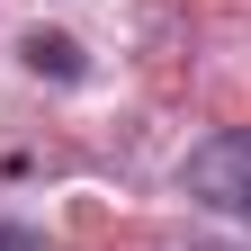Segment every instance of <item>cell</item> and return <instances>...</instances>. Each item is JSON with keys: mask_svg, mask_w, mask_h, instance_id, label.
<instances>
[{"mask_svg": "<svg viewBox=\"0 0 251 251\" xmlns=\"http://www.w3.org/2000/svg\"><path fill=\"white\" fill-rule=\"evenodd\" d=\"M179 188H188V198H206V206H225V215H251V126L198 144V152L179 162Z\"/></svg>", "mask_w": 251, "mask_h": 251, "instance_id": "cell-1", "label": "cell"}, {"mask_svg": "<svg viewBox=\"0 0 251 251\" xmlns=\"http://www.w3.org/2000/svg\"><path fill=\"white\" fill-rule=\"evenodd\" d=\"M27 63H36V72H54V81H81V54H72V36H27Z\"/></svg>", "mask_w": 251, "mask_h": 251, "instance_id": "cell-2", "label": "cell"}, {"mask_svg": "<svg viewBox=\"0 0 251 251\" xmlns=\"http://www.w3.org/2000/svg\"><path fill=\"white\" fill-rule=\"evenodd\" d=\"M0 251H45V242L27 233V225H0Z\"/></svg>", "mask_w": 251, "mask_h": 251, "instance_id": "cell-3", "label": "cell"}]
</instances>
